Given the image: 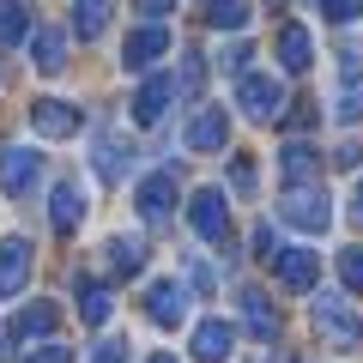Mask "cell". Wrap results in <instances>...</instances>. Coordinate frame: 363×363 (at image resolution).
Here are the masks:
<instances>
[{
    "mask_svg": "<svg viewBox=\"0 0 363 363\" xmlns=\"http://www.w3.org/2000/svg\"><path fill=\"white\" fill-rule=\"evenodd\" d=\"M279 218L297 224V230H327L333 224V206H327L321 188H285L279 194Z\"/></svg>",
    "mask_w": 363,
    "mask_h": 363,
    "instance_id": "6da1fadb",
    "label": "cell"
},
{
    "mask_svg": "<svg viewBox=\"0 0 363 363\" xmlns=\"http://www.w3.org/2000/svg\"><path fill=\"white\" fill-rule=\"evenodd\" d=\"M188 224H194L200 242H230V206H224L218 188H200V194L188 200Z\"/></svg>",
    "mask_w": 363,
    "mask_h": 363,
    "instance_id": "7a4b0ae2",
    "label": "cell"
},
{
    "mask_svg": "<svg viewBox=\"0 0 363 363\" xmlns=\"http://www.w3.org/2000/svg\"><path fill=\"white\" fill-rule=\"evenodd\" d=\"M37 169H43V152H30V145H6L0 152V188L13 200H25L30 188H37Z\"/></svg>",
    "mask_w": 363,
    "mask_h": 363,
    "instance_id": "3957f363",
    "label": "cell"
},
{
    "mask_svg": "<svg viewBox=\"0 0 363 363\" xmlns=\"http://www.w3.org/2000/svg\"><path fill=\"white\" fill-rule=\"evenodd\" d=\"M236 104H242V116L272 121L279 109H285V91H279V79H267V73H242V85H236Z\"/></svg>",
    "mask_w": 363,
    "mask_h": 363,
    "instance_id": "277c9868",
    "label": "cell"
},
{
    "mask_svg": "<svg viewBox=\"0 0 363 363\" xmlns=\"http://www.w3.org/2000/svg\"><path fill=\"white\" fill-rule=\"evenodd\" d=\"M224 140H230V116L218 104H200L194 121H188V133H182V145L188 152H224Z\"/></svg>",
    "mask_w": 363,
    "mask_h": 363,
    "instance_id": "5b68a950",
    "label": "cell"
},
{
    "mask_svg": "<svg viewBox=\"0 0 363 363\" xmlns=\"http://www.w3.org/2000/svg\"><path fill=\"white\" fill-rule=\"evenodd\" d=\"M79 104H67V97H37L30 104V128L43 133V140H67V133H79Z\"/></svg>",
    "mask_w": 363,
    "mask_h": 363,
    "instance_id": "8992f818",
    "label": "cell"
},
{
    "mask_svg": "<svg viewBox=\"0 0 363 363\" xmlns=\"http://www.w3.org/2000/svg\"><path fill=\"white\" fill-rule=\"evenodd\" d=\"M272 272H279V285H285V291H315V279H321V255H315V248H279V255H272Z\"/></svg>",
    "mask_w": 363,
    "mask_h": 363,
    "instance_id": "52a82bcc",
    "label": "cell"
},
{
    "mask_svg": "<svg viewBox=\"0 0 363 363\" xmlns=\"http://www.w3.org/2000/svg\"><path fill=\"white\" fill-rule=\"evenodd\" d=\"M315 327H321V339H333L339 351H351L363 339V327L345 315V303H339V297H315Z\"/></svg>",
    "mask_w": 363,
    "mask_h": 363,
    "instance_id": "ba28073f",
    "label": "cell"
},
{
    "mask_svg": "<svg viewBox=\"0 0 363 363\" xmlns=\"http://www.w3.org/2000/svg\"><path fill=\"white\" fill-rule=\"evenodd\" d=\"M145 315H152L157 327H182V315H188V291H182L176 279H157V285L145 291Z\"/></svg>",
    "mask_w": 363,
    "mask_h": 363,
    "instance_id": "9c48e42d",
    "label": "cell"
},
{
    "mask_svg": "<svg viewBox=\"0 0 363 363\" xmlns=\"http://www.w3.org/2000/svg\"><path fill=\"white\" fill-rule=\"evenodd\" d=\"M30 279V242L25 236H6L0 242V297H18Z\"/></svg>",
    "mask_w": 363,
    "mask_h": 363,
    "instance_id": "30bf717a",
    "label": "cell"
},
{
    "mask_svg": "<svg viewBox=\"0 0 363 363\" xmlns=\"http://www.w3.org/2000/svg\"><path fill=\"white\" fill-rule=\"evenodd\" d=\"M164 49H169V30H164V25H140L128 43H121V61H128L133 73H145V67H152Z\"/></svg>",
    "mask_w": 363,
    "mask_h": 363,
    "instance_id": "8fae6325",
    "label": "cell"
},
{
    "mask_svg": "<svg viewBox=\"0 0 363 363\" xmlns=\"http://www.w3.org/2000/svg\"><path fill=\"white\" fill-rule=\"evenodd\" d=\"M230 351H236V327H230V321L212 315V321L194 327V357H200V363H224Z\"/></svg>",
    "mask_w": 363,
    "mask_h": 363,
    "instance_id": "7c38bea8",
    "label": "cell"
},
{
    "mask_svg": "<svg viewBox=\"0 0 363 363\" xmlns=\"http://www.w3.org/2000/svg\"><path fill=\"white\" fill-rule=\"evenodd\" d=\"M279 169H285V188H315V176H321V152L315 145H285L279 152Z\"/></svg>",
    "mask_w": 363,
    "mask_h": 363,
    "instance_id": "4fadbf2b",
    "label": "cell"
},
{
    "mask_svg": "<svg viewBox=\"0 0 363 363\" xmlns=\"http://www.w3.org/2000/svg\"><path fill=\"white\" fill-rule=\"evenodd\" d=\"M133 200H140V212H145L152 224H164V218H169V200H176V182H169V169L145 176V182H140V194H133Z\"/></svg>",
    "mask_w": 363,
    "mask_h": 363,
    "instance_id": "5bb4252c",
    "label": "cell"
},
{
    "mask_svg": "<svg viewBox=\"0 0 363 363\" xmlns=\"http://www.w3.org/2000/svg\"><path fill=\"white\" fill-rule=\"evenodd\" d=\"M242 321H248V333H255V339H279V309H272L267 291H255V285L242 291Z\"/></svg>",
    "mask_w": 363,
    "mask_h": 363,
    "instance_id": "9a60e30c",
    "label": "cell"
},
{
    "mask_svg": "<svg viewBox=\"0 0 363 363\" xmlns=\"http://www.w3.org/2000/svg\"><path fill=\"white\" fill-rule=\"evenodd\" d=\"M30 61H37L43 73H61V67H67V37H61L55 25L30 30Z\"/></svg>",
    "mask_w": 363,
    "mask_h": 363,
    "instance_id": "2e32d148",
    "label": "cell"
},
{
    "mask_svg": "<svg viewBox=\"0 0 363 363\" xmlns=\"http://www.w3.org/2000/svg\"><path fill=\"white\" fill-rule=\"evenodd\" d=\"M309 61H315L309 30H303V25H285V30H279V67H285V73H303Z\"/></svg>",
    "mask_w": 363,
    "mask_h": 363,
    "instance_id": "e0dca14e",
    "label": "cell"
},
{
    "mask_svg": "<svg viewBox=\"0 0 363 363\" xmlns=\"http://www.w3.org/2000/svg\"><path fill=\"white\" fill-rule=\"evenodd\" d=\"M169 91H176V79H145V91L133 97V121H140V128H152L169 109Z\"/></svg>",
    "mask_w": 363,
    "mask_h": 363,
    "instance_id": "ac0fdd59",
    "label": "cell"
},
{
    "mask_svg": "<svg viewBox=\"0 0 363 363\" xmlns=\"http://www.w3.org/2000/svg\"><path fill=\"white\" fill-rule=\"evenodd\" d=\"M79 212H85L79 188H73V182H61V188H55V200H49V218H55V230H61V236H73V230H79Z\"/></svg>",
    "mask_w": 363,
    "mask_h": 363,
    "instance_id": "d6986e66",
    "label": "cell"
},
{
    "mask_svg": "<svg viewBox=\"0 0 363 363\" xmlns=\"http://www.w3.org/2000/svg\"><path fill=\"white\" fill-rule=\"evenodd\" d=\"M25 30H30V6L25 0H0V49L25 43Z\"/></svg>",
    "mask_w": 363,
    "mask_h": 363,
    "instance_id": "ffe728a7",
    "label": "cell"
},
{
    "mask_svg": "<svg viewBox=\"0 0 363 363\" xmlns=\"http://www.w3.org/2000/svg\"><path fill=\"white\" fill-rule=\"evenodd\" d=\"M13 333H18V339H49V333H55V303H30V309H18Z\"/></svg>",
    "mask_w": 363,
    "mask_h": 363,
    "instance_id": "44dd1931",
    "label": "cell"
},
{
    "mask_svg": "<svg viewBox=\"0 0 363 363\" xmlns=\"http://www.w3.org/2000/svg\"><path fill=\"white\" fill-rule=\"evenodd\" d=\"M109 25V0H73V30H79V37H97V30H104Z\"/></svg>",
    "mask_w": 363,
    "mask_h": 363,
    "instance_id": "7402d4cb",
    "label": "cell"
},
{
    "mask_svg": "<svg viewBox=\"0 0 363 363\" xmlns=\"http://www.w3.org/2000/svg\"><path fill=\"white\" fill-rule=\"evenodd\" d=\"M79 315H85L91 327H104V321H109V291L97 285V279H79Z\"/></svg>",
    "mask_w": 363,
    "mask_h": 363,
    "instance_id": "603a6c76",
    "label": "cell"
},
{
    "mask_svg": "<svg viewBox=\"0 0 363 363\" xmlns=\"http://www.w3.org/2000/svg\"><path fill=\"white\" fill-rule=\"evenodd\" d=\"M248 0H206V25H218V30H242L248 25Z\"/></svg>",
    "mask_w": 363,
    "mask_h": 363,
    "instance_id": "cb8c5ba5",
    "label": "cell"
},
{
    "mask_svg": "<svg viewBox=\"0 0 363 363\" xmlns=\"http://www.w3.org/2000/svg\"><path fill=\"white\" fill-rule=\"evenodd\" d=\"M339 121H363V73H351L345 85H339V104H333Z\"/></svg>",
    "mask_w": 363,
    "mask_h": 363,
    "instance_id": "d4e9b609",
    "label": "cell"
},
{
    "mask_svg": "<svg viewBox=\"0 0 363 363\" xmlns=\"http://www.w3.org/2000/svg\"><path fill=\"white\" fill-rule=\"evenodd\" d=\"M121 152H128V145H121L116 133H104V140H97V176H104V182H116V176H121V164H128Z\"/></svg>",
    "mask_w": 363,
    "mask_h": 363,
    "instance_id": "484cf974",
    "label": "cell"
},
{
    "mask_svg": "<svg viewBox=\"0 0 363 363\" xmlns=\"http://www.w3.org/2000/svg\"><path fill=\"white\" fill-rule=\"evenodd\" d=\"M109 267H116V272H140V267H145V242L116 236V242H109Z\"/></svg>",
    "mask_w": 363,
    "mask_h": 363,
    "instance_id": "4316f807",
    "label": "cell"
},
{
    "mask_svg": "<svg viewBox=\"0 0 363 363\" xmlns=\"http://www.w3.org/2000/svg\"><path fill=\"white\" fill-rule=\"evenodd\" d=\"M339 279H345V291H363V242L339 255Z\"/></svg>",
    "mask_w": 363,
    "mask_h": 363,
    "instance_id": "83f0119b",
    "label": "cell"
},
{
    "mask_svg": "<svg viewBox=\"0 0 363 363\" xmlns=\"http://www.w3.org/2000/svg\"><path fill=\"white\" fill-rule=\"evenodd\" d=\"M248 55H255L248 43H230V49L218 55V67H224V73H248Z\"/></svg>",
    "mask_w": 363,
    "mask_h": 363,
    "instance_id": "f1b7e54d",
    "label": "cell"
},
{
    "mask_svg": "<svg viewBox=\"0 0 363 363\" xmlns=\"http://www.w3.org/2000/svg\"><path fill=\"white\" fill-rule=\"evenodd\" d=\"M25 363H73V351H67V345H55V339H49V345L25 351Z\"/></svg>",
    "mask_w": 363,
    "mask_h": 363,
    "instance_id": "f546056e",
    "label": "cell"
},
{
    "mask_svg": "<svg viewBox=\"0 0 363 363\" xmlns=\"http://www.w3.org/2000/svg\"><path fill=\"white\" fill-rule=\"evenodd\" d=\"M230 188H236V194H255V164H248V157L230 164Z\"/></svg>",
    "mask_w": 363,
    "mask_h": 363,
    "instance_id": "4dcf8cb0",
    "label": "cell"
},
{
    "mask_svg": "<svg viewBox=\"0 0 363 363\" xmlns=\"http://www.w3.org/2000/svg\"><path fill=\"white\" fill-rule=\"evenodd\" d=\"M169 6H176V0H133V13H140L145 25H157V18H164Z\"/></svg>",
    "mask_w": 363,
    "mask_h": 363,
    "instance_id": "1f68e13d",
    "label": "cell"
},
{
    "mask_svg": "<svg viewBox=\"0 0 363 363\" xmlns=\"http://www.w3.org/2000/svg\"><path fill=\"white\" fill-rule=\"evenodd\" d=\"M363 13V0H327V18L333 25H345V18H357Z\"/></svg>",
    "mask_w": 363,
    "mask_h": 363,
    "instance_id": "d6a6232c",
    "label": "cell"
},
{
    "mask_svg": "<svg viewBox=\"0 0 363 363\" xmlns=\"http://www.w3.org/2000/svg\"><path fill=\"white\" fill-rule=\"evenodd\" d=\"M188 285H194V291H200V297H212V272H206V267H200V260H188Z\"/></svg>",
    "mask_w": 363,
    "mask_h": 363,
    "instance_id": "836d02e7",
    "label": "cell"
},
{
    "mask_svg": "<svg viewBox=\"0 0 363 363\" xmlns=\"http://www.w3.org/2000/svg\"><path fill=\"white\" fill-rule=\"evenodd\" d=\"M121 357H128V345H121V339H104V345H97V357H91V363H121Z\"/></svg>",
    "mask_w": 363,
    "mask_h": 363,
    "instance_id": "e575fe53",
    "label": "cell"
},
{
    "mask_svg": "<svg viewBox=\"0 0 363 363\" xmlns=\"http://www.w3.org/2000/svg\"><path fill=\"white\" fill-rule=\"evenodd\" d=\"M255 255H260V260L279 255V248H272V224H260V230H255Z\"/></svg>",
    "mask_w": 363,
    "mask_h": 363,
    "instance_id": "d590c367",
    "label": "cell"
},
{
    "mask_svg": "<svg viewBox=\"0 0 363 363\" xmlns=\"http://www.w3.org/2000/svg\"><path fill=\"white\" fill-rule=\"evenodd\" d=\"M333 164H339V169H357V164H363V145H339Z\"/></svg>",
    "mask_w": 363,
    "mask_h": 363,
    "instance_id": "8d00e7d4",
    "label": "cell"
},
{
    "mask_svg": "<svg viewBox=\"0 0 363 363\" xmlns=\"http://www.w3.org/2000/svg\"><path fill=\"white\" fill-rule=\"evenodd\" d=\"M315 116H321V109H315V104H303V109H291V128H315Z\"/></svg>",
    "mask_w": 363,
    "mask_h": 363,
    "instance_id": "74e56055",
    "label": "cell"
},
{
    "mask_svg": "<svg viewBox=\"0 0 363 363\" xmlns=\"http://www.w3.org/2000/svg\"><path fill=\"white\" fill-rule=\"evenodd\" d=\"M351 218L363 224V182H357V194H351Z\"/></svg>",
    "mask_w": 363,
    "mask_h": 363,
    "instance_id": "f35d334b",
    "label": "cell"
},
{
    "mask_svg": "<svg viewBox=\"0 0 363 363\" xmlns=\"http://www.w3.org/2000/svg\"><path fill=\"white\" fill-rule=\"evenodd\" d=\"M6 351H13V345H6V333H0V357H6Z\"/></svg>",
    "mask_w": 363,
    "mask_h": 363,
    "instance_id": "ab89813d",
    "label": "cell"
},
{
    "mask_svg": "<svg viewBox=\"0 0 363 363\" xmlns=\"http://www.w3.org/2000/svg\"><path fill=\"white\" fill-rule=\"evenodd\" d=\"M152 363H176V357H152Z\"/></svg>",
    "mask_w": 363,
    "mask_h": 363,
    "instance_id": "60d3db41",
    "label": "cell"
}]
</instances>
